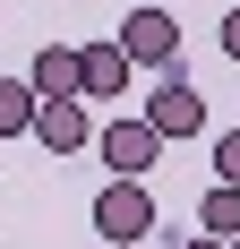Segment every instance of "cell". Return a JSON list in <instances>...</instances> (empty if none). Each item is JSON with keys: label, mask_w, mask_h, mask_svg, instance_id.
Returning a JSON list of instances; mask_svg holds the SVG:
<instances>
[{"label": "cell", "mask_w": 240, "mask_h": 249, "mask_svg": "<svg viewBox=\"0 0 240 249\" xmlns=\"http://www.w3.org/2000/svg\"><path fill=\"white\" fill-rule=\"evenodd\" d=\"M146 129H154V138H197V129H206V95H197V77H189V60H171L163 69V86H154V95H146Z\"/></svg>", "instance_id": "6da1fadb"}, {"label": "cell", "mask_w": 240, "mask_h": 249, "mask_svg": "<svg viewBox=\"0 0 240 249\" xmlns=\"http://www.w3.org/2000/svg\"><path fill=\"white\" fill-rule=\"evenodd\" d=\"M120 52H129L137 69L163 77L171 60H180V18H171V9H154V0H146V9H129V18H120Z\"/></svg>", "instance_id": "7a4b0ae2"}, {"label": "cell", "mask_w": 240, "mask_h": 249, "mask_svg": "<svg viewBox=\"0 0 240 249\" xmlns=\"http://www.w3.org/2000/svg\"><path fill=\"white\" fill-rule=\"evenodd\" d=\"M95 232H103L112 249L154 232V198H146V180H103V189H95Z\"/></svg>", "instance_id": "3957f363"}, {"label": "cell", "mask_w": 240, "mask_h": 249, "mask_svg": "<svg viewBox=\"0 0 240 249\" xmlns=\"http://www.w3.org/2000/svg\"><path fill=\"white\" fill-rule=\"evenodd\" d=\"M95 146H103V163H112V180H146V172H154V155H163V138L146 129V112H120Z\"/></svg>", "instance_id": "277c9868"}, {"label": "cell", "mask_w": 240, "mask_h": 249, "mask_svg": "<svg viewBox=\"0 0 240 249\" xmlns=\"http://www.w3.org/2000/svg\"><path fill=\"white\" fill-rule=\"evenodd\" d=\"M77 86H86V95H129V86H137V60L120 52V35L77 43Z\"/></svg>", "instance_id": "5b68a950"}, {"label": "cell", "mask_w": 240, "mask_h": 249, "mask_svg": "<svg viewBox=\"0 0 240 249\" xmlns=\"http://www.w3.org/2000/svg\"><path fill=\"white\" fill-rule=\"evenodd\" d=\"M26 86H34V103H86L69 43H43V52H34V60H26Z\"/></svg>", "instance_id": "8992f818"}, {"label": "cell", "mask_w": 240, "mask_h": 249, "mask_svg": "<svg viewBox=\"0 0 240 249\" xmlns=\"http://www.w3.org/2000/svg\"><path fill=\"white\" fill-rule=\"evenodd\" d=\"M34 138H43V155H77L95 129H86V103H43L34 112Z\"/></svg>", "instance_id": "52a82bcc"}, {"label": "cell", "mask_w": 240, "mask_h": 249, "mask_svg": "<svg viewBox=\"0 0 240 249\" xmlns=\"http://www.w3.org/2000/svg\"><path fill=\"white\" fill-rule=\"evenodd\" d=\"M34 112L43 103H34L26 77H0V138H34Z\"/></svg>", "instance_id": "ba28073f"}, {"label": "cell", "mask_w": 240, "mask_h": 249, "mask_svg": "<svg viewBox=\"0 0 240 249\" xmlns=\"http://www.w3.org/2000/svg\"><path fill=\"white\" fill-rule=\"evenodd\" d=\"M197 224L215 232V241H240V189H223V180H215V189L197 198Z\"/></svg>", "instance_id": "9c48e42d"}, {"label": "cell", "mask_w": 240, "mask_h": 249, "mask_svg": "<svg viewBox=\"0 0 240 249\" xmlns=\"http://www.w3.org/2000/svg\"><path fill=\"white\" fill-rule=\"evenodd\" d=\"M215 180H223V189H240V129H223V138H215Z\"/></svg>", "instance_id": "30bf717a"}, {"label": "cell", "mask_w": 240, "mask_h": 249, "mask_svg": "<svg viewBox=\"0 0 240 249\" xmlns=\"http://www.w3.org/2000/svg\"><path fill=\"white\" fill-rule=\"evenodd\" d=\"M223 52H232V60H240V9H232V18H223Z\"/></svg>", "instance_id": "8fae6325"}, {"label": "cell", "mask_w": 240, "mask_h": 249, "mask_svg": "<svg viewBox=\"0 0 240 249\" xmlns=\"http://www.w3.org/2000/svg\"><path fill=\"white\" fill-rule=\"evenodd\" d=\"M180 249H223V241H215V232H189V241H180Z\"/></svg>", "instance_id": "7c38bea8"}, {"label": "cell", "mask_w": 240, "mask_h": 249, "mask_svg": "<svg viewBox=\"0 0 240 249\" xmlns=\"http://www.w3.org/2000/svg\"><path fill=\"white\" fill-rule=\"evenodd\" d=\"M120 249H154V241H120Z\"/></svg>", "instance_id": "4fadbf2b"}, {"label": "cell", "mask_w": 240, "mask_h": 249, "mask_svg": "<svg viewBox=\"0 0 240 249\" xmlns=\"http://www.w3.org/2000/svg\"><path fill=\"white\" fill-rule=\"evenodd\" d=\"M154 9H171V0H154Z\"/></svg>", "instance_id": "5bb4252c"}, {"label": "cell", "mask_w": 240, "mask_h": 249, "mask_svg": "<svg viewBox=\"0 0 240 249\" xmlns=\"http://www.w3.org/2000/svg\"><path fill=\"white\" fill-rule=\"evenodd\" d=\"M223 249H240V241H223Z\"/></svg>", "instance_id": "9a60e30c"}]
</instances>
